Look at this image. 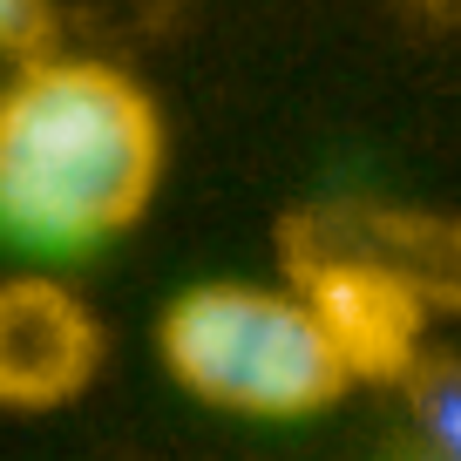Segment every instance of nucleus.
<instances>
[{
	"mask_svg": "<svg viewBox=\"0 0 461 461\" xmlns=\"http://www.w3.org/2000/svg\"><path fill=\"white\" fill-rule=\"evenodd\" d=\"M319 224L353 245L360 258H374L380 272H393L420 305H461V217H393V211H366V217H319Z\"/></svg>",
	"mask_w": 461,
	"mask_h": 461,
	"instance_id": "nucleus-5",
	"label": "nucleus"
},
{
	"mask_svg": "<svg viewBox=\"0 0 461 461\" xmlns=\"http://www.w3.org/2000/svg\"><path fill=\"white\" fill-rule=\"evenodd\" d=\"M48 28V7L41 0H0V55H21V48H34Z\"/></svg>",
	"mask_w": 461,
	"mask_h": 461,
	"instance_id": "nucleus-7",
	"label": "nucleus"
},
{
	"mask_svg": "<svg viewBox=\"0 0 461 461\" xmlns=\"http://www.w3.org/2000/svg\"><path fill=\"white\" fill-rule=\"evenodd\" d=\"M102 332L61 278H0V407H61L95 380Z\"/></svg>",
	"mask_w": 461,
	"mask_h": 461,
	"instance_id": "nucleus-4",
	"label": "nucleus"
},
{
	"mask_svg": "<svg viewBox=\"0 0 461 461\" xmlns=\"http://www.w3.org/2000/svg\"><path fill=\"white\" fill-rule=\"evenodd\" d=\"M163 122L109 61H28L0 88V238L75 258L136 224L157 197Z\"/></svg>",
	"mask_w": 461,
	"mask_h": 461,
	"instance_id": "nucleus-1",
	"label": "nucleus"
},
{
	"mask_svg": "<svg viewBox=\"0 0 461 461\" xmlns=\"http://www.w3.org/2000/svg\"><path fill=\"white\" fill-rule=\"evenodd\" d=\"M401 380H407V407H414V428L428 441V455L461 461V360H428L420 353Z\"/></svg>",
	"mask_w": 461,
	"mask_h": 461,
	"instance_id": "nucleus-6",
	"label": "nucleus"
},
{
	"mask_svg": "<svg viewBox=\"0 0 461 461\" xmlns=\"http://www.w3.org/2000/svg\"><path fill=\"white\" fill-rule=\"evenodd\" d=\"M157 346L184 393L245 420H305L353 387V366L299 285H190L170 299Z\"/></svg>",
	"mask_w": 461,
	"mask_h": 461,
	"instance_id": "nucleus-2",
	"label": "nucleus"
},
{
	"mask_svg": "<svg viewBox=\"0 0 461 461\" xmlns=\"http://www.w3.org/2000/svg\"><path fill=\"white\" fill-rule=\"evenodd\" d=\"M299 292L326 319V332L346 353L353 380H366V374L401 380L420 360V319H428V305L393 272H380L374 258L339 245L326 224H299Z\"/></svg>",
	"mask_w": 461,
	"mask_h": 461,
	"instance_id": "nucleus-3",
	"label": "nucleus"
}]
</instances>
